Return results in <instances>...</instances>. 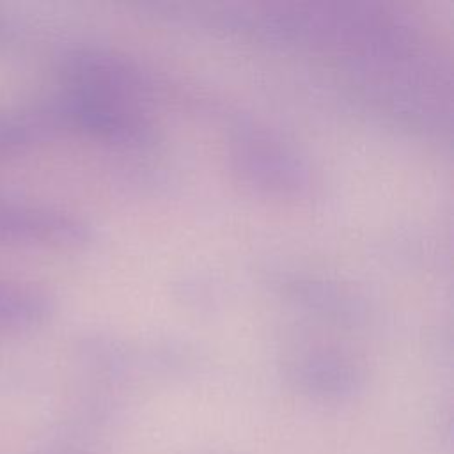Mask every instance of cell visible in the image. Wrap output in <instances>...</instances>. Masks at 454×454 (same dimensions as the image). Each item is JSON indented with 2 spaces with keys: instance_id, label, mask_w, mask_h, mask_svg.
I'll return each instance as SVG.
<instances>
[{
  "instance_id": "1",
  "label": "cell",
  "mask_w": 454,
  "mask_h": 454,
  "mask_svg": "<svg viewBox=\"0 0 454 454\" xmlns=\"http://www.w3.org/2000/svg\"><path fill=\"white\" fill-rule=\"evenodd\" d=\"M73 225L37 206L0 200V241L4 243H50L62 241Z\"/></svg>"
},
{
  "instance_id": "2",
  "label": "cell",
  "mask_w": 454,
  "mask_h": 454,
  "mask_svg": "<svg viewBox=\"0 0 454 454\" xmlns=\"http://www.w3.org/2000/svg\"><path fill=\"white\" fill-rule=\"evenodd\" d=\"M48 296L34 286L0 280V333L39 325L50 312Z\"/></svg>"
}]
</instances>
